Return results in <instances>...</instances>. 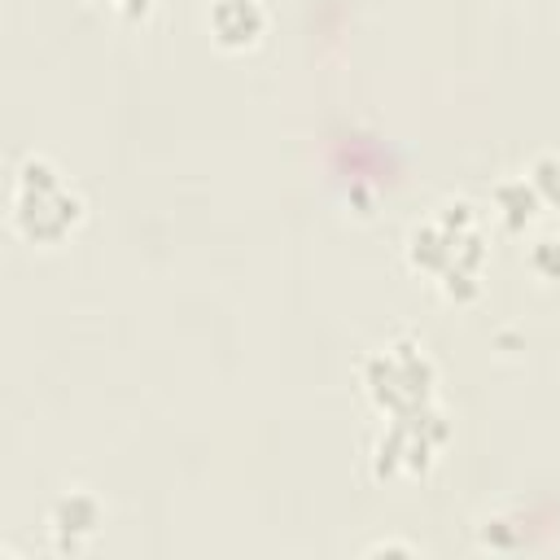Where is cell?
<instances>
[{
	"label": "cell",
	"mask_w": 560,
	"mask_h": 560,
	"mask_svg": "<svg viewBox=\"0 0 560 560\" xmlns=\"http://www.w3.org/2000/svg\"><path fill=\"white\" fill-rule=\"evenodd\" d=\"M206 26L219 48L236 52V48L258 44V35L267 31V9H262V0H210Z\"/></svg>",
	"instance_id": "5b68a950"
},
{
	"label": "cell",
	"mask_w": 560,
	"mask_h": 560,
	"mask_svg": "<svg viewBox=\"0 0 560 560\" xmlns=\"http://www.w3.org/2000/svg\"><path fill=\"white\" fill-rule=\"evenodd\" d=\"M529 184L538 188L542 206H560V153H538L529 166Z\"/></svg>",
	"instance_id": "ba28073f"
},
{
	"label": "cell",
	"mask_w": 560,
	"mask_h": 560,
	"mask_svg": "<svg viewBox=\"0 0 560 560\" xmlns=\"http://www.w3.org/2000/svg\"><path fill=\"white\" fill-rule=\"evenodd\" d=\"M92 4H105V9L118 13V18H144V13L153 9V0H92Z\"/></svg>",
	"instance_id": "30bf717a"
},
{
	"label": "cell",
	"mask_w": 560,
	"mask_h": 560,
	"mask_svg": "<svg viewBox=\"0 0 560 560\" xmlns=\"http://www.w3.org/2000/svg\"><path fill=\"white\" fill-rule=\"evenodd\" d=\"M407 258L416 271H429L438 276L442 293L455 298V302H468L477 298L481 289V232H477V219H472V206L468 201H451L442 206L433 219L416 223L411 236H407Z\"/></svg>",
	"instance_id": "6da1fadb"
},
{
	"label": "cell",
	"mask_w": 560,
	"mask_h": 560,
	"mask_svg": "<svg viewBox=\"0 0 560 560\" xmlns=\"http://www.w3.org/2000/svg\"><path fill=\"white\" fill-rule=\"evenodd\" d=\"M48 525H52V534H57L61 547H74L79 538L96 534V525H101V503H96V494H88V490H66V494L52 503Z\"/></svg>",
	"instance_id": "8992f818"
},
{
	"label": "cell",
	"mask_w": 560,
	"mask_h": 560,
	"mask_svg": "<svg viewBox=\"0 0 560 560\" xmlns=\"http://www.w3.org/2000/svg\"><path fill=\"white\" fill-rule=\"evenodd\" d=\"M494 210H499L503 228L521 232L525 223H534V219H538L542 197H538V188L529 184V175H508V179H499V184H494Z\"/></svg>",
	"instance_id": "52a82bcc"
},
{
	"label": "cell",
	"mask_w": 560,
	"mask_h": 560,
	"mask_svg": "<svg viewBox=\"0 0 560 560\" xmlns=\"http://www.w3.org/2000/svg\"><path fill=\"white\" fill-rule=\"evenodd\" d=\"M433 385H438V368L424 354V346L411 337L385 341L363 359V389L385 416H402L433 402Z\"/></svg>",
	"instance_id": "3957f363"
},
{
	"label": "cell",
	"mask_w": 560,
	"mask_h": 560,
	"mask_svg": "<svg viewBox=\"0 0 560 560\" xmlns=\"http://www.w3.org/2000/svg\"><path fill=\"white\" fill-rule=\"evenodd\" d=\"M529 267L542 280H560V236H538L529 241Z\"/></svg>",
	"instance_id": "9c48e42d"
},
{
	"label": "cell",
	"mask_w": 560,
	"mask_h": 560,
	"mask_svg": "<svg viewBox=\"0 0 560 560\" xmlns=\"http://www.w3.org/2000/svg\"><path fill=\"white\" fill-rule=\"evenodd\" d=\"M9 210H13V223H18L22 236H31L39 245H57L79 223L83 201L48 158L31 153L13 175Z\"/></svg>",
	"instance_id": "7a4b0ae2"
},
{
	"label": "cell",
	"mask_w": 560,
	"mask_h": 560,
	"mask_svg": "<svg viewBox=\"0 0 560 560\" xmlns=\"http://www.w3.org/2000/svg\"><path fill=\"white\" fill-rule=\"evenodd\" d=\"M442 442H446V420L433 402L389 416L376 442V477H420L433 464Z\"/></svg>",
	"instance_id": "277c9868"
}]
</instances>
